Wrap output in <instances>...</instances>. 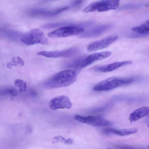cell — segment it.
Returning a JSON list of instances; mask_svg holds the SVG:
<instances>
[{
  "label": "cell",
  "instance_id": "cell-5",
  "mask_svg": "<svg viewBox=\"0 0 149 149\" xmlns=\"http://www.w3.org/2000/svg\"><path fill=\"white\" fill-rule=\"evenodd\" d=\"M84 29L75 26L61 27L49 33L47 36L51 38L65 37L76 35L83 33Z\"/></svg>",
  "mask_w": 149,
  "mask_h": 149
},
{
  "label": "cell",
  "instance_id": "cell-9",
  "mask_svg": "<svg viewBox=\"0 0 149 149\" xmlns=\"http://www.w3.org/2000/svg\"><path fill=\"white\" fill-rule=\"evenodd\" d=\"M118 38L116 35H112L95 41L88 46L87 50L91 52L105 48L114 42Z\"/></svg>",
  "mask_w": 149,
  "mask_h": 149
},
{
  "label": "cell",
  "instance_id": "cell-8",
  "mask_svg": "<svg viewBox=\"0 0 149 149\" xmlns=\"http://www.w3.org/2000/svg\"><path fill=\"white\" fill-rule=\"evenodd\" d=\"M74 118L79 122L95 126H107L111 124L109 121L98 116H84L76 115Z\"/></svg>",
  "mask_w": 149,
  "mask_h": 149
},
{
  "label": "cell",
  "instance_id": "cell-11",
  "mask_svg": "<svg viewBox=\"0 0 149 149\" xmlns=\"http://www.w3.org/2000/svg\"><path fill=\"white\" fill-rule=\"evenodd\" d=\"M112 26L113 25L111 24L97 26L84 33L79 37L86 38L97 37L109 30Z\"/></svg>",
  "mask_w": 149,
  "mask_h": 149
},
{
  "label": "cell",
  "instance_id": "cell-6",
  "mask_svg": "<svg viewBox=\"0 0 149 149\" xmlns=\"http://www.w3.org/2000/svg\"><path fill=\"white\" fill-rule=\"evenodd\" d=\"M67 6L60 7L53 9L34 8L29 10L27 12L30 16L37 17H50L56 15L68 10Z\"/></svg>",
  "mask_w": 149,
  "mask_h": 149
},
{
  "label": "cell",
  "instance_id": "cell-10",
  "mask_svg": "<svg viewBox=\"0 0 149 149\" xmlns=\"http://www.w3.org/2000/svg\"><path fill=\"white\" fill-rule=\"evenodd\" d=\"M49 106L53 110L60 109H70L72 107V104L68 97L61 95L52 98L49 101Z\"/></svg>",
  "mask_w": 149,
  "mask_h": 149
},
{
  "label": "cell",
  "instance_id": "cell-15",
  "mask_svg": "<svg viewBox=\"0 0 149 149\" xmlns=\"http://www.w3.org/2000/svg\"><path fill=\"white\" fill-rule=\"evenodd\" d=\"M149 20L140 25L132 27L131 30L138 34L144 36L148 34L149 31Z\"/></svg>",
  "mask_w": 149,
  "mask_h": 149
},
{
  "label": "cell",
  "instance_id": "cell-12",
  "mask_svg": "<svg viewBox=\"0 0 149 149\" xmlns=\"http://www.w3.org/2000/svg\"><path fill=\"white\" fill-rule=\"evenodd\" d=\"M111 54V52L107 51L91 54L85 58L81 63V68H84L96 61L106 58L109 56Z\"/></svg>",
  "mask_w": 149,
  "mask_h": 149
},
{
  "label": "cell",
  "instance_id": "cell-16",
  "mask_svg": "<svg viewBox=\"0 0 149 149\" xmlns=\"http://www.w3.org/2000/svg\"><path fill=\"white\" fill-rule=\"evenodd\" d=\"M52 139V142L54 143L61 142L66 144H71L73 142V140L72 139L70 138L65 139L64 137L60 135L53 137Z\"/></svg>",
  "mask_w": 149,
  "mask_h": 149
},
{
  "label": "cell",
  "instance_id": "cell-4",
  "mask_svg": "<svg viewBox=\"0 0 149 149\" xmlns=\"http://www.w3.org/2000/svg\"><path fill=\"white\" fill-rule=\"evenodd\" d=\"M119 0H102L93 2L84 8L83 11L88 13L97 11L104 12L115 9L118 6Z\"/></svg>",
  "mask_w": 149,
  "mask_h": 149
},
{
  "label": "cell",
  "instance_id": "cell-3",
  "mask_svg": "<svg viewBox=\"0 0 149 149\" xmlns=\"http://www.w3.org/2000/svg\"><path fill=\"white\" fill-rule=\"evenodd\" d=\"M21 40L24 43L28 45L38 44L45 45L49 42L43 32L38 29H32L23 34Z\"/></svg>",
  "mask_w": 149,
  "mask_h": 149
},
{
  "label": "cell",
  "instance_id": "cell-1",
  "mask_svg": "<svg viewBox=\"0 0 149 149\" xmlns=\"http://www.w3.org/2000/svg\"><path fill=\"white\" fill-rule=\"evenodd\" d=\"M77 75L71 70H63L51 77L45 82L44 85L49 88L66 87L75 81Z\"/></svg>",
  "mask_w": 149,
  "mask_h": 149
},
{
  "label": "cell",
  "instance_id": "cell-13",
  "mask_svg": "<svg viewBox=\"0 0 149 149\" xmlns=\"http://www.w3.org/2000/svg\"><path fill=\"white\" fill-rule=\"evenodd\" d=\"M131 61L116 62L111 63L99 65L93 68L94 70L100 72H106L115 70L122 67L131 64Z\"/></svg>",
  "mask_w": 149,
  "mask_h": 149
},
{
  "label": "cell",
  "instance_id": "cell-14",
  "mask_svg": "<svg viewBox=\"0 0 149 149\" xmlns=\"http://www.w3.org/2000/svg\"><path fill=\"white\" fill-rule=\"evenodd\" d=\"M149 111V107H143L135 110L130 115L129 119L130 122H135L147 115Z\"/></svg>",
  "mask_w": 149,
  "mask_h": 149
},
{
  "label": "cell",
  "instance_id": "cell-20",
  "mask_svg": "<svg viewBox=\"0 0 149 149\" xmlns=\"http://www.w3.org/2000/svg\"><path fill=\"white\" fill-rule=\"evenodd\" d=\"M111 149L110 148H108V149Z\"/></svg>",
  "mask_w": 149,
  "mask_h": 149
},
{
  "label": "cell",
  "instance_id": "cell-19",
  "mask_svg": "<svg viewBox=\"0 0 149 149\" xmlns=\"http://www.w3.org/2000/svg\"><path fill=\"white\" fill-rule=\"evenodd\" d=\"M114 147L118 149H147L144 148L137 147L124 144H116L115 145Z\"/></svg>",
  "mask_w": 149,
  "mask_h": 149
},
{
  "label": "cell",
  "instance_id": "cell-7",
  "mask_svg": "<svg viewBox=\"0 0 149 149\" xmlns=\"http://www.w3.org/2000/svg\"><path fill=\"white\" fill-rule=\"evenodd\" d=\"M78 52L79 49L74 47L61 50L42 51L38 52L37 54L48 58L69 57L77 54Z\"/></svg>",
  "mask_w": 149,
  "mask_h": 149
},
{
  "label": "cell",
  "instance_id": "cell-2",
  "mask_svg": "<svg viewBox=\"0 0 149 149\" xmlns=\"http://www.w3.org/2000/svg\"><path fill=\"white\" fill-rule=\"evenodd\" d=\"M135 80L133 78L112 77L100 82L94 87L93 89L98 91H108L132 83Z\"/></svg>",
  "mask_w": 149,
  "mask_h": 149
},
{
  "label": "cell",
  "instance_id": "cell-18",
  "mask_svg": "<svg viewBox=\"0 0 149 149\" xmlns=\"http://www.w3.org/2000/svg\"><path fill=\"white\" fill-rule=\"evenodd\" d=\"M143 5L136 3H129L124 5L119 9L120 10H130L137 8L142 7Z\"/></svg>",
  "mask_w": 149,
  "mask_h": 149
},
{
  "label": "cell",
  "instance_id": "cell-17",
  "mask_svg": "<svg viewBox=\"0 0 149 149\" xmlns=\"http://www.w3.org/2000/svg\"><path fill=\"white\" fill-rule=\"evenodd\" d=\"M137 130L136 128H129L118 130L117 135L120 136H125L136 133Z\"/></svg>",
  "mask_w": 149,
  "mask_h": 149
}]
</instances>
